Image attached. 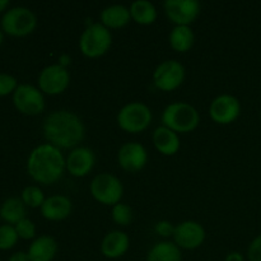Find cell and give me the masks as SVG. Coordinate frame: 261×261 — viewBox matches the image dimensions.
I'll return each instance as SVG.
<instances>
[{"instance_id":"obj_1","label":"cell","mask_w":261,"mask_h":261,"mask_svg":"<svg viewBox=\"0 0 261 261\" xmlns=\"http://www.w3.org/2000/svg\"><path fill=\"white\" fill-rule=\"evenodd\" d=\"M42 129L46 140L60 150L79 147L86 135L81 117L69 110H56L48 114Z\"/></svg>"},{"instance_id":"obj_2","label":"cell","mask_w":261,"mask_h":261,"mask_svg":"<svg viewBox=\"0 0 261 261\" xmlns=\"http://www.w3.org/2000/svg\"><path fill=\"white\" fill-rule=\"evenodd\" d=\"M66 170V158L59 148L50 143L40 144L27 160L28 175L41 185H53L60 180Z\"/></svg>"},{"instance_id":"obj_3","label":"cell","mask_w":261,"mask_h":261,"mask_svg":"<svg viewBox=\"0 0 261 261\" xmlns=\"http://www.w3.org/2000/svg\"><path fill=\"white\" fill-rule=\"evenodd\" d=\"M200 122V115L188 102H172L162 112V125L175 133H190Z\"/></svg>"},{"instance_id":"obj_4","label":"cell","mask_w":261,"mask_h":261,"mask_svg":"<svg viewBox=\"0 0 261 261\" xmlns=\"http://www.w3.org/2000/svg\"><path fill=\"white\" fill-rule=\"evenodd\" d=\"M112 45L111 31L101 22L91 23L79 38V48L87 58L96 59L105 55Z\"/></svg>"},{"instance_id":"obj_5","label":"cell","mask_w":261,"mask_h":261,"mask_svg":"<svg viewBox=\"0 0 261 261\" xmlns=\"http://www.w3.org/2000/svg\"><path fill=\"white\" fill-rule=\"evenodd\" d=\"M2 31L14 37L31 35L37 25V17L27 7H13L4 13L2 18Z\"/></svg>"},{"instance_id":"obj_6","label":"cell","mask_w":261,"mask_h":261,"mask_svg":"<svg viewBox=\"0 0 261 261\" xmlns=\"http://www.w3.org/2000/svg\"><path fill=\"white\" fill-rule=\"evenodd\" d=\"M153 119L152 110L143 102H130L122 106L117 114V124L127 133L143 132L150 125Z\"/></svg>"},{"instance_id":"obj_7","label":"cell","mask_w":261,"mask_h":261,"mask_svg":"<svg viewBox=\"0 0 261 261\" xmlns=\"http://www.w3.org/2000/svg\"><path fill=\"white\" fill-rule=\"evenodd\" d=\"M92 196L94 200L103 205H116L120 203L124 195V185L119 177L111 175L109 172H103L97 175L92 180L89 186Z\"/></svg>"},{"instance_id":"obj_8","label":"cell","mask_w":261,"mask_h":261,"mask_svg":"<svg viewBox=\"0 0 261 261\" xmlns=\"http://www.w3.org/2000/svg\"><path fill=\"white\" fill-rule=\"evenodd\" d=\"M13 103L23 115L36 116L45 110V97L40 88L32 84H19L13 93Z\"/></svg>"},{"instance_id":"obj_9","label":"cell","mask_w":261,"mask_h":261,"mask_svg":"<svg viewBox=\"0 0 261 261\" xmlns=\"http://www.w3.org/2000/svg\"><path fill=\"white\" fill-rule=\"evenodd\" d=\"M185 81V68L177 60L162 61L153 73V83L160 91L171 92L177 89Z\"/></svg>"},{"instance_id":"obj_10","label":"cell","mask_w":261,"mask_h":261,"mask_svg":"<svg viewBox=\"0 0 261 261\" xmlns=\"http://www.w3.org/2000/svg\"><path fill=\"white\" fill-rule=\"evenodd\" d=\"M70 83L68 69L59 64H53L42 69L38 75V88L42 93L56 96L65 91Z\"/></svg>"},{"instance_id":"obj_11","label":"cell","mask_w":261,"mask_h":261,"mask_svg":"<svg viewBox=\"0 0 261 261\" xmlns=\"http://www.w3.org/2000/svg\"><path fill=\"white\" fill-rule=\"evenodd\" d=\"M163 8L175 25H190L200 14L201 4L198 0H166Z\"/></svg>"},{"instance_id":"obj_12","label":"cell","mask_w":261,"mask_h":261,"mask_svg":"<svg viewBox=\"0 0 261 261\" xmlns=\"http://www.w3.org/2000/svg\"><path fill=\"white\" fill-rule=\"evenodd\" d=\"M241 114V103L232 94H221L212 101L209 106V116L214 122L221 125L232 124Z\"/></svg>"},{"instance_id":"obj_13","label":"cell","mask_w":261,"mask_h":261,"mask_svg":"<svg viewBox=\"0 0 261 261\" xmlns=\"http://www.w3.org/2000/svg\"><path fill=\"white\" fill-rule=\"evenodd\" d=\"M173 241L180 249L195 250L205 241V229L195 221H185L175 227Z\"/></svg>"},{"instance_id":"obj_14","label":"cell","mask_w":261,"mask_h":261,"mask_svg":"<svg viewBox=\"0 0 261 261\" xmlns=\"http://www.w3.org/2000/svg\"><path fill=\"white\" fill-rule=\"evenodd\" d=\"M117 161L122 170L130 173L142 171L148 162V152L144 145L138 142H127L119 149Z\"/></svg>"},{"instance_id":"obj_15","label":"cell","mask_w":261,"mask_h":261,"mask_svg":"<svg viewBox=\"0 0 261 261\" xmlns=\"http://www.w3.org/2000/svg\"><path fill=\"white\" fill-rule=\"evenodd\" d=\"M96 155L88 147H76L66 157V170L74 177H84L93 170Z\"/></svg>"},{"instance_id":"obj_16","label":"cell","mask_w":261,"mask_h":261,"mask_svg":"<svg viewBox=\"0 0 261 261\" xmlns=\"http://www.w3.org/2000/svg\"><path fill=\"white\" fill-rule=\"evenodd\" d=\"M130 246V239L125 232L111 231L101 242V252L107 259H119L124 256Z\"/></svg>"},{"instance_id":"obj_17","label":"cell","mask_w":261,"mask_h":261,"mask_svg":"<svg viewBox=\"0 0 261 261\" xmlns=\"http://www.w3.org/2000/svg\"><path fill=\"white\" fill-rule=\"evenodd\" d=\"M41 214L48 221H63L71 214L73 204L65 195H53L46 198L45 203L41 206Z\"/></svg>"},{"instance_id":"obj_18","label":"cell","mask_w":261,"mask_h":261,"mask_svg":"<svg viewBox=\"0 0 261 261\" xmlns=\"http://www.w3.org/2000/svg\"><path fill=\"white\" fill-rule=\"evenodd\" d=\"M152 140L155 149L162 153L163 155L176 154L181 147L180 138H178L177 133L168 129L165 125L155 127L152 135Z\"/></svg>"},{"instance_id":"obj_19","label":"cell","mask_w":261,"mask_h":261,"mask_svg":"<svg viewBox=\"0 0 261 261\" xmlns=\"http://www.w3.org/2000/svg\"><path fill=\"white\" fill-rule=\"evenodd\" d=\"M58 252V242L54 237L43 234L32 241L28 247V256L31 261H53Z\"/></svg>"},{"instance_id":"obj_20","label":"cell","mask_w":261,"mask_h":261,"mask_svg":"<svg viewBox=\"0 0 261 261\" xmlns=\"http://www.w3.org/2000/svg\"><path fill=\"white\" fill-rule=\"evenodd\" d=\"M101 23L107 27L109 30L111 28H122L132 20V14L130 9L122 4H112L107 5L106 8L101 10L99 14Z\"/></svg>"},{"instance_id":"obj_21","label":"cell","mask_w":261,"mask_h":261,"mask_svg":"<svg viewBox=\"0 0 261 261\" xmlns=\"http://www.w3.org/2000/svg\"><path fill=\"white\" fill-rule=\"evenodd\" d=\"M27 206L20 198H8L0 206V218L10 226H15L18 222L27 218Z\"/></svg>"},{"instance_id":"obj_22","label":"cell","mask_w":261,"mask_h":261,"mask_svg":"<svg viewBox=\"0 0 261 261\" xmlns=\"http://www.w3.org/2000/svg\"><path fill=\"white\" fill-rule=\"evenodd\" d=\"M147 261H182V254L175 242L160 241L149 250Z\"/></svg>"},{"instance_id":"obj_23","label":"cell","mask_w":261,"mask_h":261,"mask_svg":"<svg viewBox=\"0 0 261 261\" xmlns=\"http://www.w3.org/2000/svg\"><path fill=\"white\" fill-rule=\"evenodd\" d=\"M129 9L132 19L137 22L138 24H152L157 19V8L149 0H135L132 3Z\"/></svg>"},{"instance_id":"obj_24","label":"cell","mask_w":261,"mask_h":261,"mask_svg":"<svg viewBox=\"0 0 261 261\" xmlns=\"http://www.w3.org/2000/svg\"><path fill=\"white\" fill-rule=\"evenodd\" d=\"M195 42V35L190 25H175L170 32V45L177 53H186Z\"/></svg>"},{"instance_id":"obj_25","label":"cell","mask_w":261,"mask_h":261,"mask_svg":"<svg viewBox=\"0 0 261 261\" xmlns=\"http://www.w3.org/2000/svg\"><path fill=\"white\" fill-rule=\"evenodd\" d=\"M20 199L24 203V205L30 206V208H41L46 200L43 191L38 186L35 185L27 186V188L23 189L22 194H20Z\"/></svg>"},{"instance_id":"obj_26","label":"cell","mask_w":261,"mask_h":261,"mask_svg":"<svg viewBox=\"0 0 261 261\" xmlns=\"http://www.w3.org/2000/svg\"><path fill=\"white\" fill-rule=\"evenodd\" d=\"M112 221L119 226H129L133 221V211L127 204L117 203L111 209Z\"/></svg>"},{"instance_id":"obj_27","label":"cell","mask_w":261,"mask_h":261,"mask_svg":"<svg viewBox=\"0 0 261 261\" xmlns=\"http://www.w3.org/2000/svg\"><path fill=\"white\" fill-rule=\"evenodd\" d=\"M18 240L19 237H18L14 226H10V224L0 226V250L7 251V250L13 249L17 245Z\"/></svg>"},{"instance_id":"obj_28","label":"cell","mask_w":261,"mask_h":261,"mask_svg":"<svg viewBox=\"0 0 261 261\" xmlns=\"http://www.w3.org/2000/svg\"><path fill=\"white\" fill-rule=\"evenodd\" d=\"M15 231L19 239L22 240H32L36 236V226L31 219L24 218L20 222H18L14 226Z\"/></svg>"},{"instance_id":"obj_29","label":"cell","mask_w":261,"mask_h":261,"mask_svg":"<svg viewBox=\"0 0 261 261\" xmlns=\"http://www.w3.org/2000/svg\"><path fill=\"white\" fill-rule=\"evenodd\" d=\"M18 86L19 84H18V81L15 76L7 73H0V97L14 93Z\"/></svg>"},{"instance_id":"obj_30","label":"cell","mask_w":261,"mask_h":261,"mask_svg":"<svg viewBox=\"0 0 261 261\" xmlns=\"http://www.w3.org/2000/svg\"><path fill=\"white\" fill-rule=\"evenodd\" d=\"M247 256L250 261H261V234L251 241L247 250Z\"/></svg>"},{"instance_id":"obj_31","label":"cell","mask_w":261,"mask_h":261,"mask_svg":"<svg viewBox=\"0 0 261 261\" xmlns=\"http://www.w3.org/2000/svg\"><path fill=\"white\" fill-rule=\"evenodd\" d=\"M155 233L160 234L162 237H170L173 236V232H175V227L172 226V223L168 221H160L157 222L154 227Z\"/></svg>"},{"instance_id":"obj_32","label":"cell","mask_w":261,"mask_h":261,"mask_svg":"<svg viewBox=\"0 0 261 261\" xmlns=\"http://www.w3.org/2000/svg\"><path fill=\"white\" fill-rule=\"evenodd\" d=\"M8 261H31L30 256H28L27 252L24 251H17L13 255H10V257Z\"/></svg>"},{"instance_id":"obj_33","label":"cell","mask_w":261,"mask_h":261,"mask_svg":"<svg viewBox=\"0 0 261 261\" xmlns=\"http://www.w3.org/2000/svg\"><path fill=\"white\" fill-rule=\"evenodd\" d=\"M224 261H245V259H244V255H242L241 252L233 251V252H229V254L227 255L226 260Z\"/></svg>"},{"instance_id":"obj_34","label":"cell","mask_w":261,"mask_h":261,"mask_svg":"<svg viewBox=\"0 0 261 261\" xmlns=\"http://www.w3.org/2000/svg\"><path fill=\"white\" fill-rule=\"evenodd\" d=\"M69 64H71V58L69 55L64 54V55H61L60 58H59V65H61V66H64V68L68 69Z\"/></svg>"},{"instance_id":"obj_35","label":"cell","mask_w":261,"mask_h":261,"mask_svg":"<svg viewBox=\"0 0 261 261\" xmlns=\"http://www.w3.org/2000/svg\"><path fill=\"white\" fill-rule=\"evenodd\" d=\"M10 5V3H9V0H0V13L2 12H7L8 10V7H9Z\"/></svg>"},{"instance_id":"obj_36","label":"cell","mask_w":261,"mask_h":261,"mask_svg":"<svg viewBox=\"0 0 261 261\" xmlns=\"http://www.w3.org/2000/svg\"><path fill=\"white\" fill-rule=\"evenodd\" d=\"M3 41H4V32H3L2 28H0V46H2Z\"/></svg>"},{"instance_id":"obj_37","label":"cell","mask_w":261,"mask_h":261,"mask_svg":"<svg viewBox=\"0 0 261 261\" xmlns=\"http://www.w3.org/2000/svg\"><path fill=\"white\" fill-rule=\"evenodd\" d=\"M260 119H261V111H260Z\"/></svg>"}]
</instances>
